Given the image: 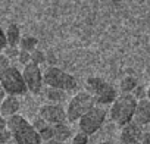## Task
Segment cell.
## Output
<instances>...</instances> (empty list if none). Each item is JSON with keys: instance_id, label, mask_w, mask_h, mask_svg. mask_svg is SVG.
<instances>
[{"instance_id": "6da1fadb", "label": "cell", "mask_w": 150, "mask_h": 144, "mask_svg": "<svg viewBox=\"0 0 150 144\" xmlns=\"http://www.w3.org/2000/svg\"><path fill=\"white\" fill-rule=\"evenodd\" d=\"M8 129L16 144H43V140L33 124H30L21 115L8 118Z\"/></svg>"}, {"instance_id": "7a4b0ae2", "label": "cell", "mask_w": 150, "mask_h": 144, "mask_svg": "<svg viewBox=\"0 0 150 144\" xmlns=\"http://www.w3.org/2000/svg\"><path fill=\"white\" fill-rule=\"evenodd\" d=\"M135 107H137V99L132 94L122 93L115 99V102L110 106V110H109L110 119L122 128L127 124L132 122Z\"/></svg>"}, {"instance_id": "3957f363", "label": "cell", "mask_w": 150, "mask_h": 144, "mask_svg": "<svg viewBox=\"0 0 150 144\" xmlns=\"http://www.w3.org/2000/svg\"><path fill=\"white\" fill-rule=\"evenodd\" d=\"M0 85L3 87L8 96L18 97V96H24L28 91L24 77H22V72L12 65L6 69L0 71Z\"/></svg>"}, {"instance_id": "277c9868", "label": "cell", "mask_w": 150, "mask_h": 144, "mask_svg": "<svg viewBox=\"0 0 150 144\" xmlns=\"http://www.w3.org/2000/svg\"><path fill=\"white\" fill-rule=\"evenodd\" d=\"M96 106V99L88 91H80L77 93L68 103L66 107V121L77 122L80 121L88 110H91Z\"/></svg>"}, {"instance_id": "5b68a950", "label": "cell", "mask_w": 150, "mask_h": 144, "mask_svg": "<svg viewBox=\"0 0 150 144\" xmlns=\"http://www.w3.org/2000/svg\"><path fill=\"white\" fill-rule=\"evenodd\" d=\"M43 84L52 88H57L62 91H71L77 88V80L74 75L62 71L56 66H49L43 74Z\"/></svg>"}, {"instance_id": "8992f818", "label": "cell", "mask_w": 150, "mask_h": 144, "mask_svg": "<svg viewBox=\"0 0 150 144\" xmlns=\"http://www.w3.org/2000/svg\"><path fill=\"white\" fill-rule=\"evenodd\" d=\"M87 90L91 96H94L97 106L112 104L115 99L118 97L116 90L109 83H106L105 80L99 77H90L87 80Z\"/></svg>"}, {"instance_id": "52a82bcc", "label": "cell", "mask_w": 150, "mask_h": 144, "mask_svg": "<svg viewBox=\"0 0 150 144\" xmlns=\"http://www.w3.org/2000/svg\"><path fill=\"white\" fill-rule=\"evenodd\" d=\"M106 109L102 107V106H94L91 110H88L80 121H78V126H80V131L87 134V135H93L94 132H97L102 125L105 124L106 121Z\"/></svg>"}, {"instance_id": "ba28073f", "label": "cell", "mask_w": 150, "mask_h": 144, "mask_svg": "<svg viewBox=\"0 0 150 144\" xmlns=\"http://www.w3.org/2000/svg\"><path fill=\"white\" fill-rule=\"evenodd\" d=\"M22 77H24V81H25L28 91H31L33 94H38L41 91V88H43V72H41L38 65H35L33 62L25 65L24 69H22Z\"/></svg>"}, {"instance_id": "9c48e42d", "label": "cell", "mask_w": 150, "mask_h": 144, "mask_svg": "<svg viewBox=\"0 0 150 144\" xmlns=\"http://www.w3.org/2000/svg\"><path fill=\"white\" fill-rule=\"evenodd\" d=\"M38 115L41 119H44L50 125H57V124H65L66 121V110L60 104H43L38 110Z\"/></svg>"}, {"instance_id": "30bf717a", "label": "cell", "mask_w": 150, "mask_h": 144, "mask_svg": "<svg viewBox=\"0 0 150 144\" xmlns=\"http://www.w3.org/2000/svg\"><path fill=\"white\" fill-rule=\"evenodd\" d=\"M141 135H143L141 126L132 121L125 126H122L119 138L122 144H137L138 141H141Z\"/></svg>"}, {"instance_id": "8fae6325", "label": "cell", "mask_w": 150, "mask_h": 144, "mask_svg": "<svg viewBox=\"0 0 150 144\" xmlns=\"http://www.w3.org/2000/svg\"><path fill=\"white\" fill-rule=\"evenodd\" d=\"M132 121L135 124H138L140 126L150 124V100L147 97L137 102V107H135V113H134Z\"/></svg>"}, {"instance_id": "7c38bea8", "label": "cell", "mask_w": 150, "mask_h": 144, "mask_svg": "<svg viewBox=\"0 0 150 144\" xmlns=\"http://www.w3.org/2000/svg\"><path fill=\"white\" fill-rule=\"evenodd\" d=\"M19 107H21V103L16 96H6L5 100L2 102V104H0V115L8 119L11 116L18 115Z\"/></svg>"}, {"instance_id": "4fadbf2b", "label": "cell", "mask_w": 150, "mask_h": 144, "mask_svg": "<svg viewBox=\"0 0 150 144\" xmlns=\"http://www.w3.org/2000/svg\"><path fill=\"white\" fill-rule=\"evenodd\" d=\"M6 40H8V47H18L21 43V30L16 24H9V27L5 31Z\"/></svg>"}, {"instance_id": "5bb4252c", "label": "cell", "mask_w": 150, "mask_h": 144, "mask_svg": "<svg viewBox=\"0 0 150 144\" xmlns=\"http://www.w3.org/2000/svg\"><path fill=\"white\" fill-rule=\"evenodd\" d=\"M71 137H72V129H71V126H68L66 124L53 125V138H54V140L65 143V141L69 140Z\"/></svg>"}, {"instance_id": "9a60e30c", "label": "cell", "mask_w": 150, "mask_h": 144, "mask_svg": "<svg viewBox=\"0 0 150 144\" xmlns=\"http://www.w3.org/2000/svg\"><path fill=\"white\" fill-rule=\"evenodd\" d=\"M37 44H38V40L33 35H25L21 38V43H19V50H24V52H28V53H33L35 49H37Z\"/></svg>"}, {"instance_id": "2e32d148", "label": "cell", "mask_w": 150, "mask_h": 144, "mask_svg": "<svg viewBox=\"0 0 150 144\" xmlns=\"http://www.w3.org/2000/svg\"><path fill=\"white\" fill-rule=\"evenodd\" d=\"M137 85H138L137 78H135V77H131V75L125 77V78L121 81V84H119L121 91H122V93H125V94H131V93L137 88Z\"/></svg>"}, {"instance_id": "e0dca14e", "label": "cell", "mask_w": 150, "mask_h": 144, "mask_svg": "<svg viewBox=\"0 0 150 144\" xmlns=\"http://www.w3.org/2000/svg\"><path fill=\"white\" fill-rule=\"evenodd\" d=\"M46 97L54 103V104H59L62 100H65V91L62 90H57V88H52V87H47L46 88Z\"/></svg>"}, {"instance_id": "ac0fdd59", "label": "cell", "mask_w": 150, "mask_h": 144, "mask_svg": "<svg viewBox=\"0 0 150 144\" xmlns=\"http://www.w3.org/2000/svg\"><path fill=\"white\" fill-rule=\"evenodd\" d=\"M38 135H40V138H41L44 143H46V141L53 140V125L47 124L43 129H40V131H38Z\"/></svg>"}, {"instance_id": "d6986e66", "label": "cell", "mask_w": 150, "mask_h": 144, "mask_svg": "<svg viewBox=\"0 0 150 144\" xmlns=\"http://www.w3.org/2000/svg\"><path fill=\"white\" fill-rule=\"evenodd\" d=\"M44 60H46V56H44V53L41 52V50H34L33 53H31V62L33 63H35V65H41V63H44Z\"/></svg>"}, {"instance_id": "ffe728a7", "label": "cell", "mask_w": 150, "mask_h": 144, "mask_svg": "<svg viewBox=\"0 0 150 144\" xmlns=\"http://www.w3.org/2000/svg\"><path fill=\"white\" fill-rule=\"evenodd\" d=\"M72 144H88V135L80 131L72 137Z\"/></svg>"}, {"instance_id": "44dd1931", "label": "cell", "mask_w": 150, "mask_h": 144, "mask_svg": "<svg viewBox=\"0 0 150 144\" xmlns=\"http://www.w3.org/2000/svg\"><path fill=\"white\" fill-rule=\"evenodd\" d=\"M18 60H19V63L21 65H28L30 62H31V53H28V52H24V50H19V54H18Z\"/></svg>"}, {"instance_id": "7402d4cb", "label": "cell", "mask_w": 150, "mask_h": 144, "mask_svg": "<svg viewBox=\"0 0 150 144\" xmlns=\"http://www.w3.org/2000/svg\"><path fill=\"white\" fill-rule=\"evenodd\" d=\"M146 93H147V90H144V87H141V85H137V88L131 93L135 99H138V100H141V99H146Z\"/></svg>"}, {"instance_id": "603a6c76", "label": "cell", "mask_w": 150, "mask_h": 144, "mask_svg": "<svg viewBox=\"0 0 150 144\" xmlns=\"http://www.w3.org/2000/svg\"><path fill=\"white\" fill-rule=\"evenodd\" d=\"M11 66V59L5 54V53H0V71L2 69H6Z\"/></svg>"}, {"instance_id": "cb8c5ba5", "label": "cell", "mask_w": 150, "mask_h": 144, "mask_svg": "<svg viewBox=\"0 0 150 144\" xmlns=\"http://www.w3.org/2000/svg\"><path fill=\"white\" fill-rule=\"evenodd\" d=\"M12 138L9 129H3V131H0V144H8L9 140Z\"/></svg>"}, {"instance_id": "d4e9b609", "label": "cell", "mask_w": 150, "mask_h": 144, "mask_svg": "<svg viewBox=\"0 0 150 144\" xmlns=\"http://www.w3.org/2000/svg\"><path fill=\"white\" fill-rule=\"evenodd\" d=\"M5 54H6L9 59H12V57H18V54H19V49H18V47H6V49H5Z\"/></svg>"}, {"instance_id": "484cf974", "label": "cell", "mask_w": 150, "mask_h": 144, "mask_svg": "<svg viewBox=\"0 0 150 144\" xmlns=\"http://www.w3.org/2000/svg\"><path fill=\"white\" fill-rule=\"evenodd\" d=\"M8 47V40H6V34L3 31V28L0 27V50H5Z\"/></svg>"}, {"instance_id": "4316f807", "label": "cell", "mask_w": 150, "mask_h": 144, "mask_svg": "<svg viewBox=\"0 0 150 144\" xmlns=\"http://www.w3.org/2000/svg\"><path fill=\"white\" fill-rule=\"evenodd\" d=\"M3 129H8V119L0 115V131H3Z\"/></svg>"}, {"instance_id": "83f0119b", "label": "cell", "mask_w": 150, "mask_h": 144, "mask_svg": "<svg viewBox=\"0 0 150 144\" xmlns=\"http://www.w3.org/2000/svg\"><path fill=\"white\" fill-rule=\"evenodd\" d=\"M141 143H143V144H150V134H149V132H143V135H141Z\"/></svg>"}, {"instance_id": "f1b7e54d", "label": "cell", "mask_w": 150, "mask_h": 144, "mask_svg": "<svg viewBox=\"0 0 150 144\" xmlns=\"http://www.w3.org/2000/svg\"><path fill=\"white\" fill-rule=\"evenodd\" d=\"M8 94H6V91L3 90V87L2 85H0V104H2V102L5 100V97H6Z\"/></svg>"}, {"instance_id": "f546056e", "label": "cell", "mask_w": 150, "mask_h": 144, "mask_svg": "<svg viewBox=\"0 0 150 144\" xmlns=\"http://www.w3.org/2000/svg\"><path fill=\"white\" fill-rule=\"evenodd\" d=\"M43 144H65V143H62V141H57V140H50V141H46V143H43Z\"/></svg>"}, {"instance_id": "4dcf8cb0", "label": "cell", "mask_w": 150, "mask_h": 144, "mask_svg": "<svg viewBox=\"0 0 150 144\" xmlns=\"http://www.w3.org/2000/svg\"><path fill=\"white\" fill-rule=\"evenodd\" d=\"M99 144H113V143H112L110 140H105V141H100Z\"/></svg>"}, {"instance_id": "1f68e13d", "label": "cell", "mask_w": 150, "mask_h": 144, "mask_svg": "<svg viewBox=\"0 0 150 144\" xmlns=\"http://www.w3.org/2000/svg\"><path fill=\"white\" fill-rule=\"evenodd\" d=\"M146 97H147V99L150 100V87L147 88V93H146Z\"/></svg>"}]
</instances>
